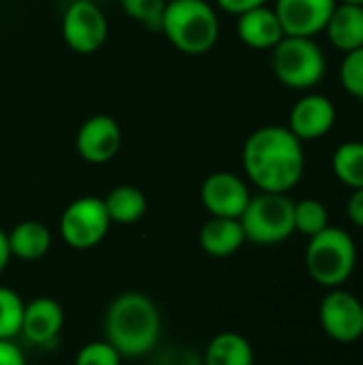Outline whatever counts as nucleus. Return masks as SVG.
<instances>
[{"instance_id": "obj_1", "label": "nucleus", "mask_w": 363, "mask_h": 365, "mask_svg": "<svg viewBox=\"0 0 363 365\" xmlns=\"http://www.w3.org/2000/svg\"><path fill=\"white\" fill-rule=\"evenodd\" d=\"M242 167L259 192L289 195L304 178V143L287 126H261L244 141Z\"/></svg>"}, {"instance_id": "obj_2", "label": "nucleus", "mask_w": 363, "mask_h": 365, "mask_svg": "<svg viewBox=\"0 0 363 365\" xmlns=\"http://www.w3.org/2000/svg\"><path fill=\"white\" fill-rule=\"evenodd\" d=\"M105 340L122 359L150 355L160 338L163 321L156 304L137 291L118 295L105 312Z\"/></svg>"}, {"instance_id": "obj_3", "label": "nucleus", "mask_w": 363, "mask_h": 365, "mask_svg": "<svg viewBox=\"0 0 363 365\" xmlns=\"http://www.w3.org/2000/svg\"><path fill=\"white\" fill-rule=\"evenodd\" d=\"M160 32L178 51L203 56L216 45L220 24L208 0H167Z\"/></svg>"}, {"instance_id": "obj_4", "label": "nucleus", "mask_w": 363, "mask_h": 365, "mask_svg": "<svg viewBox=\"0 0 363 365\" xmlns=\"http://www.w3.org/2000/svg\"><path fill=\"white\" fill-rule=\"evenodd\" d=\"M357 267V244L349 231L340 227H327L321 233L308 237L306 269L310 278L325 289L344 287Z\"/></svg>"}, {"instance_id": "obj_5", "label": "nucleus", "mask_w": 363, "mask_h": 365, "mask_svg": "<svg viewBox=\"0 0 363 365\" xmlns=\"http://www.w3.org/2000/svg\"><path fill=\"white\" fill-rule=\"evenodd\" d=\"M272 71L289 90L310 92L327 73V58L315 38L285 36L272 49Z\"/></svg>"}, {"instance_id": "obj_6", "label": "nucleus", "mask_w": 363, "mask_h": 365, "mask_svg": "<svg viewBox=\"0 0 363 365\" xmlns=\"http://www.w3.org/2000/svg\"><path fill=\"white\" fill-rule=\"evenodd\" d=\"M293 205L295 201L280 192H259L250 197L244 214L240 216L246 242L274 246L289 240L295 233Z\"/></svg>"}, {"instance_id": "obj_7", "label": "nucleus", "mask_w": 363, "mask_h": 365, "mask_svg": "<svg viewBox=\"0 0 363 365\" xmlns=\"http://www.w3.org/2000/svg\"><path fill=\"white\" fill-rule=\"evenodd\" d=\"M111 220L105 203L98 197H79L66 205L60 216V235L66 246L75 250H90L98 246L109 233Z\"/></svg>"}, {"instance_id": "obj_8", "label": "nucleus", "mask_w": 363, "mask_h": 365, "mask_svg": "<svg viewBox=\"0 0 363 365\" xmlns=\"http://www.w3.org/2000/svg\"><path fill=\"white\" fill-rule=\"evenodd\" d=\"M107 30V17L94 0H73L62 15V38L77 53L98 51Z\"/></svg>"}, {"instance_id": "obj_9", "label": "nucleus", "mask_w": 363, "mask_h": 365, "mask_svg": "<svg viewBox=\"0 0 363 365\" xmlns=\"http://www.w3.org/2000/svg\"><path fill=\"white\" fill-rule=\"evenodd\" d=\"M319 323L327 338L353 344L363 338V304L347 289H329L319 306Z\"/></svg>"}, {"instance_id": "obj_10", "label": "nucleus", "mask_w": 363, "mask_h": 365, "mask_svg": "<svg viewBox=\"0 0 363 365\" xmlns=\"http://www.w3.org/2000/svg\"><path fill=\"white\" fill-rule=\"evenodd\" d=\"M338 120L334 101L319 92H306L297 98L289 113V130L302 141H319L332 133Z\"/></svg>"}, {"instance_id": "obj_11", "label": "nucleus", "mask_w": 363, "mask_h": 365, "mask_svg": "<svg viewBox=\"0 0 363 365\" xmlns=\"http://www.w3.org/2000/svg\"><path fill=\"white\" fill-rule=\"evenodd\" d=\"M250 197L248 184L231 171H216L201 184V203L216 218L240 220Z\"/></svg>"}, {"instance_id": "obj_12", "label": "nucleus", "mask_w": 363, "mask_h": 365, "mask_svg": "<svg viewBox=\"0 0 363 365\" xmlns=\"http://www.w3.org/2000/svg\"><path fill=\"white\" fill-rule=\"evenodd\" d=\"M338 0H276V15L285 36L315 38L325 30Z\"/></svg>"}, {"instance_id": "obj_13", "label": "nucleus", "mask_w": 363, "mask_h": 365, "mask_svg": "<svg viewBox=\"0 0 363 365\" xmlns=\"http://www.w3.org/2000/svg\"><path fill=\"white\" fill-rule=\"evenodd\" d=\"M77 154L92 165L109 163L122 145L120 124L111 115H92L77 130Z\"/></svg>"}, {"instance_id": "obj_14", "label": "nucleus", "mask_w": 363, "mask_h": 365, "mask_svg": "<svg viewBox=\"0 0 363 365\" xmlns=\"http://www.w3.org/2000/svg\"><path fill=\"white\" fill-rule=\"evenodd\" d=\"M64 327V310L51 297H36L26 304L21 336L36 346L51 344Z\"/></svg>"}, {"instance_id": "obj_15", "label": "nucleus", "mask_w": 363, "mask_h": 365, "mask_svg": "<svg viewBox=\"0 0 363 365\" xmlns=\"http://www.w3.org/2000/svg\"><path fill=\"white\" fill-rule=\"evenodd\" d=\"M237 36L250 49H274L285 38V30L276 11L263 4L237 15Z\"/></svg>"}, {"instance_id": "obj_16", "label": "nucleus", "mask_w": 363, "mask_h": 365, "mask_svg": "<svg viewBox=\"0 0 363 365\" xmlns=\"http://www.w3.org/2000/svg\"><path fill=\"white\" fill-rule=\"evenodd\" d=\"M246 242L244 229L237 218H216L212 216L199 231V246L205 255L214 259H225L235 255Z\"/></svg>"}, {"instance_id": "obj_17", "label": "nucleus", "mask_w": 363, "mask_h": 365, "mask_svg": "<svg viewBox=\"0 0 363 365\" xmlns=\"http://www.w3.org/2000/svg\"><path fill=\"white\" fill-rule=\"evenodd\" d=\"M329 43L342 53L363 47V6L338 2L325 30Z\"/></svg>"}, {"instance_id": "obj_18", "label": "nucleus", "mask_w": 363, "mask_h": 365, "mask_svg": "<svg viewBox=\"0 0 363 365\" xmlns=\"http://www.w3.org/2000/svg\"><path fill=\"white\" fill-rule=\"evenodd\" d=\"M11 257L21 261H39L51 248V231L39 220H24L6 233Z\"/></svg>"}, {"instance_id": "obj_19", "label": "nucleus", "mask_w": 363, "mask_h": 365, "mask_svg": "<svg viewBox=\"0 0 363 365\" xmlns=\"http://www.w3.org/2000/svg\"><path fill=\"white\" fill-rule=\"evenodd\" d=\"M203 365H255V351L242 334L223 331L210 340Z\"/></svg>"}, {"instance_id": "obj_20", "label": "nucleus", "mask_w": 363, "mask_h": 365, "mask_svg": "<svg viewBox=\"0 0 363 365\" xmlns=\"http://www.w3.org/2000/svg\"><path fill=\"white\" fill-rule=\"evenodd\" d=\"M103 203H105L109 220L116 225H135L145 216V210H148L145 195L137 186H131V184H122L109 190Z\"/></svg>"}, {"instance_id": "obj_21", "label": "nucleus", "mask_w": 363, "mask_h": 365, "mask_svg": "<svg viewBox=\"0 0 363 365\" xmlns=\"http://www.w3.org/2000/svg\"><path fill=\"white\" fill-rule=\"evenodd\" d=\"M332 171L347 188H363V141H344L332 156Z\"/></svg>"}, {"instance_id": "obj_22", "label": "nucleus", "mask_w": 363, "mask_h": 365, "mask_svg": "<svg viewBox=\"0 0 363 365\" xmlns=\"http://www.w3.org/2000/svg\"><path fill=\"white\" fill-rule=\"evenodd\" d=\"M293 222L295 233L312 237L329 227V212L323 201L319 199H302L293 205Z\"/></svg>"}, {"instance_id": "obj_23", "label": "nucleus", "mask_w": 363, "mask_h": 365, "mask_svg": "<svg viewBox=\"0 0 363 365\" xmlns=\"http://www.w3.org/2000/svg\"><path fill=\"white\" fill-rule=\"evenodd\" d=\"M26 302L9 287H0V340H15L21 334Z\"/></svg>"}, {"instance_id": "obj_24", "label": "nucleus", "mask_w": 363, "mask_h": 365, "mask_svg": "<svg viewBox=\"0 0 363 365\" xmlns=\"http://www.w3.org/2000/svg\"><path fill=\"white\" fill-rule=\"evenodd\" d=\"M122 11L148 30H160L167 0H120Z\"/></svg>"}, {"instance_id": "obj_25", "label": "nucleus", "mask_w": 363, "mask_h": 365, "mask_svg": "<svg viewBox=\"0 0 363 365\" xmlns=\"http://www.w3.org/2000/svg\"><path fill=\"white\" fill-rule=\"evenodd\" d=\"M340 83L349 96L363 101V47L344 53L340 62Z\"/></svg>"}, {"instance_id": "obj_26", "label": "nucleus", "mask_w": 363, "mask_h": 365, "mask_svg": "<svg viewBox=\"0 0 363 365\" xmlns=\"http://www.w3.org/2000/svg\"><path fill=\"white\" fill-rule=\"evenodd\" d=\"M120 361H122L120 353L107 340L90 342L81 346L75 357V365H120Z\"/></svg>"}, {"instance_id": "obj_27", "label": "nucleus", "mask_w": 363, "mask_h": 365, "mask_svg": "<svg viewBox=\"0 0 363 365\" xmlns=\"http://www.w3.org/2000/svg\"><path fill=\"white\" fill-rule=\"evenodd\" d=\"M156 365H203V359H199L190 349H167L158 355Z\"/></svg>"}, {"instance_id": "obj_28", "label": "nucleus", "mask_w": 363, "mask_h": 365, "mask_svg": "<svg viewBox=\"0 0 363 365\" xmlns=\"http://www.w3.org/2000/svg\"><path fill=\"white\" fill-rule=\"evenodd\" d=\"M347 218L355 227L363 229V188L351 190V197L347 201Z\"/></svg>"}, {"instance_id": "obj_29", "label": "nucleus", "mask_w": 363, "mask_h": 365, "mask_svg": "<svg viewBox=\"0 0 363 365\" xmlns=\"http://www.w3.org/2000/svg\"><path fill=\"white\" fill-rule=\"evenodd\" d=\"M0 365H26V357L15 340H0Z\"/></svg>"}, {"instance_id": "obj_30", "label": "nucleus", "mask_w": 363, "mask_h": 365, "mask_svg": "<svg viewBox=\"0 0 363 365\" xmlns=\"http://www.w3.org/2000/svg\"><path fill=\"white\" fill-rule=\"evenodd\" d=\"M218 6L231 15H242L250 9H257V6H263L267 4V0H216Z\"/></svg>"}, {"instance_id": "obj_31", "label": "nucleus", "mask_w": 363, "mask_h": 365, "mask_svg": "<svg viewBox=\"0 0 363 365\" xmlns=\"http://www.w3.org/2000/svg\"><path fill=\"white\" fill-rule=\"evenodd\" d=\"M9 261H11V248H9V237H6V233L0 229V274L6 269V265H9Z\"/></svg>"}, {"instance_id": "obj_32", "label": "nucleus", "mask_w": 363, "mask_h": 365, "mask_svg": "<svg viewBox=\"0 0 363 365\" xmlns=\"http://www.w3.org/2000/svg\"><path fill=\"white\" fill-rule=\"evenodd\" d=\"M338 2H347V4H362L363 6V0H338Z\"/></svg>"}]
</instances>
